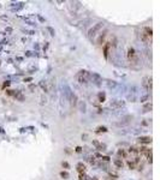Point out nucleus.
I'll return each instance as SVG.
<instances>
[{
	"mask_svg": "<svg viewBox=\"0 0 160 180\" xmlns=\"http://www.w3.org/2000/svg\"><path fill=\"white\" fill-rule=\"evenodd\" d=\"M10 85V82H5L4 83V88H6V87H9Z\"/></svg>",
	"mask_w": 160,
	"mask_h": 180,
	"instance_id": "nucleus-33",
	"label": "nucleus"
},
{
	"mask_svg": "<svg viewBox=\"0 0 160 180\" xmlns=\"http://www.w3.org/2000/svg\"><path fill=\"white\" fill-rule=\"evenodd\" d=\"M40 87L42 88V89L45 90V91H47V85H46V83L42 81V82H40Z\"/></svg>",
	"mask_w": 160,
	"mask_h": 180,
	"instance_id": "nucleus-20",
	"label": "nucleus"
},
{
	"mask_svg": "<svg viewBox=\"0 0 160 180\" xmlns=\"http://www.w3.org/2000/svg\"><path fill=\"white\" fill-rule=\"evenodd\" d=\"M33 81V78H31V77H28V78H25V79H24V82H31Z\"/></svg>",
	"mask_w": 160,
	"mask_h": 180,
	"instance_id": "nucleus-32",
	"label": "nucleus"
},
{
	"mask_svg": "<svg viewBox=\"0 0 160 180\" xmlns=\"http://www.w3.org/2000/svg\"><path fill=\"white\" fill-rule=\"evenodd\" d=\"M124 105H125V102H124V101H120V100H116V101H113L112 103H111V107H112L113 109H117V108L123 107Z\"/></svg>",
	"mask_w": 160,
	"mask_h": 180,
	"instance_id": "nucleus-6",
	"label": "nucleus"
},
{
	"mask_svg": "<svg viewBox=\"0 0 160 180\" xmlns=\"http://www.w3.org/2000/svg\"><path fill=\"white\" fill-rule=\"evenodd\" d=\"M6 94L10 96H13L15 95V90H6Z\"/></svg>",
	"mask_w": 160,
	"mask_h": 180,
	"instance_id": "nucleus-25",
	"label": "nucleus"
},
{
	"mask_svg": "<svg viewBox=\"0 0 160 180\" xmlns=\"http://www.w3.org/2000/svg\"><path fill=\"white\" fill-rule=\"evenodd\" d=\"M47 29L49 30V31H51V35H54V30H53L52 28H47Z\"/></svg>",
	"mask_w": 160,
	"mask_h": 180,
	"instance_id": "nucleus-31",
	"label": "nucleus"
},
{
	"mask_svg": "<svg viewBox=\"0 0 160 180\" xmlns=\"http://www.w3.org/2000/svg\"><path fill=\"white\" fill-rule=\"evenodd\" d=\"M75 151L76 153H82V148H81V146H76Z\"/></svg>",
	"mask_w": 160,
	"mask_h": 180,
	"instance_id": "nucleus-26",
	"label": "nucleus"
},
{
	"mask_svg": "<svg viewBox=\"0 0 160 180\" xmlns=\"http://www.w3.org/2000/svg\"><path fill=\"white\" fill-rule=\"evenodd\" d=\"M90 78V73L85 70H81V71L77 73V79L80 83H87L88 79Z\"/></svg>",
	"mask_w": 160,
	"mask_h": 180,
	"instance_id": "nucleus-2",
	"label": "nucleus"
},
{
	"mask_svg": "<svg viewBox=\"0 0 160 180\" xmlns=\"http://www.w3.org/2000/svg\"><path fill=\"white\" fill-rule=\"evenodd\" d=\"M61 166H63V168H70V164H69V162H66V161H63V162H61Z\"/></svg>",
	"mask_w": 160,
	"mask_h": 180,
	"instance_id": "nucleus-22",
	"label": "nucleus"
},
{
	"mask_svg": "<svg viewBox=\"0 0 160 180\" xmlns=\"http://www.w3.org/2000/svg\"><path fill=\"white\" fill-rule=\"evenodd\" d=\"M128 59H129V61L132 64L137 63L139 58H137V53H136L135 48H129V49H128Z\"/></svg>",
	"mask_w": 160,
	"mask_h": 180,
	"instance_id": "nucleus-3",
	"label": "nucleus"
},
{
	"mask_svg": "<svg viewBox=\"0 0 160 180\" xmlns=\"http://www.w3.org/2000/svg\"><path fill=\"white\" fill-rule=\"evenodd\" d=\"M60 177H61L63 179H69L70 174H69V173H67L66 171H61V172H60Z\"/></svg>",
	"mask_w": 160,
	"mask_h": 180,
	"instance_id": "nucleus-15",
	"label": "nucleus"
},
{
	"mask_svg": "<svg viewBox=\"0 0 160 180\" xmlns=\"http://www.w3.org/2000/svg\"><path fill=\"white\" fill-rule=\"evenodd\" d=\"M142 30H143V31L147 34V35L149 36V37H152V36H153V29H152L151 27H144L143 29H142Z\"/></svg>",
	"mask_w": 160,
	"mask_h": 180,
	"instance_id": "nucleus-11",
	"label": "nucleus"
},
{
	"mask_svg": "<svg viewBox=\"0 0 160 180\" xmlns=\"http://www.w3.org/2000/svg\"><path fill=\"white\" fill-rule=\"evenodd\" d=\"M87 178H88V177L85 175L84 173H82V174H80V178H78V179H80V180H88Z\"/></svg>",
	"mask_w": 160,
	"mask_h": 180,
	"instance_id": "nucleus-23",
	"label": "nucleus"
},
{
	"mask_svg": "<svg viewBox=\"0 0 160 180\" xmlns=\"http://www.w3.org/2000/svg\"><path fill=\"white\" fill-rule=\"evenodd\" d=\"M102 28H104V23H102V22H100V23L95 24L94 27L89 30V33H88V37H89L90 40H93L95 36H96V33H98V31H100Z\"/></svg>",
	"mask_w": 160,
	"mask_h": 180,
	"instance_id": "nucleus-1",
	"label": "nucleus"
},
{
	"mask_svg": "<svg viewBox=\"0 0 160 180\" xmlns=\"http://www.w3.org/2000/svg\"><path fill=\"white\" fill-rule=\"evenodd\" d=\"M90 78H92V81L94 82V84H96V85H100L101 82H102V78H101L100 74H98V73H93V74H90Z\"/></svg>",
	"mask_w": 160,
	"mask_h": 180,
	"instance_id": "nucleus-5",
	"label": "nucleus"
},
{
	"mask_svg": "<svg viewBox=\"0 0 160 180\" xmlns=\"http://www.w3.org/2000/svg\"><path fill=\"white\" fill-rule=\"evenodd\" d=\"M142 85L148 90V91H151L152 90V77H144L142 79Z\"/></svg>",
	"mask_w": 160,
	"mask_h": 180,
	"instance_id": "nucleus-4",
	"label": "nucleus"
},
{
	"mask_svg": "<svg viewBox=\"0 0 160 180\" xmlns=\"http://www.w3.org/2000/svg\"><path fill=\"white\" fill-rule=\"evenodd\" d=\"M98 99H99V102H105V100H106V94H105V92H99V94H98Z\"/></svg>",
	"mask_w": 160,
	"mask_h": 180,
	"instance_id": "nucleus-13",
	"label": "nucleus"
},
{
	"mask_svg": "<svg viewBox=\"0 0 160 180\" xmlns=\"http://www.w3.org/2000/svg\"><path fill=\"white\" fill-rule=\"evenodd\" d=\"M140 37H141V40L144 42V43H152V37H149V36L147 35L143 30H142L141 35H140Z\"/></svg>",
	"mask_w": 160,
	"mask_h": 180,
	"instance_id": "nucleus-7",
	"label": "nucleus"
},
{
	"mask_svg": "<svg viewBox=\"0 0 160 180\" xmlns=\"http://www.w3.org/2000/svg\"><path fill=\"white\" fill-rule=\"evenodd\" d=\"M148 99V95H146V96H142L141 97V102H146V100Z\"/></svg>",
	"mask_w": 160,
	"mask_h": 180,
	"instance_id": "nucleus-28",
	"label": "nucleus"
},
{
	"mask_svg": "<svg viewBox=\"0 0 160 180\" xmlns=\"http://www.w3.org/2000/svg\"><path fill=\"white\" fill-rule=\"evenodd\" d=\"M92 180H99V179H98V178H95V177H94V178H93Z\"/></svg>",
	"mask_w": 160,
	"mask_h": 180,
	"instance_id": "nucleus-35",
	"label": "nucleus"
},
{
	"mask_svg": "<svg viewBox=\"0 0 160 180\" xmlns=\"http://www.w3.org/2000/svg\"><path fill=\"white\" fill-rule=\"evenodd\" d=\"M77 171L80 172V174H82V173H84V171H85V167H84V164L83 163H77Z\"/></svg>",
	"mask_w": 160,
	"mask_h": 180,
	"instance_id": "nucleus-12",
	"label": "nucleus"
},
{
	"mask_svg": "<svg viewBox=\"0 0 160 180\" xmlns=\"http://www.w3.org/2000/svg\"><path fill=\"white\" fill-rule=\"evenodd\" d=\"M152 109V103L149 102V103H147V105H144V107H143V110L144 112H149Z\"/></svg>",
	"mask_w": 160,
	"mask_h": 180,
	"instance_id": "nucleus-18",
	"label": "nucleus"
},
{
	"mask_svg": "<svg viewBox=\"0 0 160 180\" xmlns=\"http://www.w3.org/2000/svg\"><path fill=\"white\" fill-rule=\"evenodd\" d=\"M114 166H116V167H118V168H123L124 163L122 162V160H116V161H114Z\"/></svg>",
	"mask_w": 160,
	"mask_h": 180,
	"instance_id": "nucleus-16",
	"label": "nucleus"
},
{
	"mask_svg": "<svg viewBox=\"0 0 160 180\" xmlns=\"http://www.w3.org/2000/svg\"><path fill=\"white\" fill-rule=\"evenodd\" d=\"M69 96H70V103H71V106H76V101H77V97H76L75 94H72V92H69Z\"/></svg>",
	"mask_w": 160,
	"mask_h": 180,
	"instance_id": "nucleus-9",
	"label": "nucleus"
},
{
	"mask_svg": "<svg viewBox=\"0 0 160 180\" xmlns=\"http://www.w3.org/2000/svg\"><path fill=\"white\" fill-rule=\"evenodd\" d=\"M102 160L104 161H110V157L108 156H102Z\"/></svg>",
	"mask_w": 160,
	"mask_h": 180,
	"instance_id": "nucleus-30",
	"label": "nucleus"
},
{
	"mask_svg": "<svg viewBox=\"0 0 160 180\" xmlns=\"http://www.w3.org/2000/svg\"><path fill=\"white\" fill-rule=\"evenodd\" d=\"M108 130H107V127L106 126H99V127H96V132L98 133H101V132H107Z\"/></svg>",
	"mask_w": 160,
	"mask_h": 180,
	"instance_id": "nucleus-14",
	"label": "nucleus"
},
{
	"mask_svg": "<svg viewBox=\"0 0 160 180\" xmlns=\"http://www.w3.org/2000/svg\"><path fill=\"white\" fill-rule=\"evenodd\" d=\"M118 155H119V156H124V157L126 156V154H125V151H124L123 149H120V150L118 151Z\"/></svg>",
	"mask_w": 160,
	"mask_h": 180,
	"instance_id": "nucleus-24",
	"label": "nucleus"
},
{
	"mask_svg": "<svg viewBox=\"0 0 160 180\" xmlns=\"http://www.w3.org/2000/svg\"><path fill=\"white\" fill-rule=\"evenodd\" d=\"M29 89H30V90H34V89H35V85H34V84H31V85L29 87Z\"/></svg>",
	"mask_w": 160,
	"mask_h": 180,
	"instance_id": "nucleus-34",
	"label": "nucleus"
},
{
	"mask_svg": "<svg viewBox=\"0 0 160 180\" xmlns=\"http://www.w3.org/2000/svg\"><path fill=\"white\" fill-rule=\"evenodd\" d=\"M107 85H108L110 88H116L117 83H116V82H111V81H108V82H107Z\"/></svg>",
	"mask_w": 160,
	"mask_h": 180,
	"instance_id": "nucleus-19",
	"label": "nucleus"
},
{
	"mask_svg": "<svg viewBox=\"0 0 160 180\" xmlns=\"http://www.w3.org/2000/svg\"><path fill=\"white\" fill-rule=\"evenodd\" d=\"M81 109H82V112H85V105L84 103H81Z\"/></svg>",
	"mask_w": 160,
	"mask_h": 180,
	"instance_id": "nucleus-29",
	"label": "nucleus"
},
{
	"mask_svg": "<svg viewBox=\"0 0 160 180\" xmlns=\"http://www.w3.org/2000/svg\"><path fill=\"white\" fill-rule=\"evenodd\" d=\"M88 161H89L90 164H94V156H93V157H89V159H88Z\"/></svg>",
	"mask_w": 160,
	"mask_h": 180,
	"instance_id": "nucleus-27",
	"label": "nucleus"
},
{
	"mask_svg": "<svg viewBox=\"0 0 160 180\" xmlns=\"http://www.w3.org/2000/svg\"><path fill=\"white\" fill-rule=\"evenodd\" d=\"M139 142L141 144H149L152 143V137H148V136H142L139 138Z\"/></svg>",
	"mask_w": 160,
	"mask_h": 180,
	"instance_id": "nucleus-8",
	"label": "nucleus"
},
{
	"mask_svg": "<svg viewBox=\"0 0 160 180\" xmlns=\"http://www.w3.org/2000/svg\"><path fill=\"white\" fill-rule=\"evenodd\" d=\"M129 153L139 154V148H137V146H130V149H129Z\"/></svg>",
	"mask_w": 160,
	"mask_h": 180,
	"instance_id": "nucleus-17",
	"label": "nucleus"
},
{
	"mask_svg": "<svg viewBox=\"0 0 160 180\" xmlns=\"http://www.w3.org/2000/svg\"><path fill=\"white\" fill-rule=\"evenodd\" d=\"M105 37H106V31L102 33L101 35L99 36V38H98V42H96V43H98L99 46H102V43H105Z\"/></svg>",
	"mask_w": 160,
	"mask_h": 180,
	"instance_id": "nucleus-10",
	"label": "nucleus"
},
{
	"mask_svg": "<svg viewBox=\"0 0 160 180\" xmlns=\"http://www.w3.org/2000/svg\"><path fill=\"white\" fill-rule=\"evenodd\" d=\"M128 166H129V168H130V169H134V168H135V162L128 161Z\"/></svg>",
	"mask_w": 160,
	"mask_h": 180,
	"instance_id": "nucleus-21",
	"label": "nucleus"
}]
</instances>
